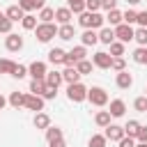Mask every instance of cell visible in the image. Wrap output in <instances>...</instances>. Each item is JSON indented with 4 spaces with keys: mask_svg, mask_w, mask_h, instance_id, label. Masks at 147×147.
I'll use <instances>...</instances> for the list:
<instances>
[{
    "mask_svg": "<svg viewBox=\"0 0 147 147\" xmlns=\"http://www.w3.org/2000/svg\"><path fill=\"white\" fill-rule=\"evenodd\" d=\"M103 21H106V18H103L99 11H87V9L78 16V23H80L85 30H96V28L103 25Z\"/></svg>",
    "mask_w": 147,
    "mask_h": 147,
    "instance_id": "6da1fadb",
    "label": "cell"
},
{
    "mask_svg": "<svg viewBox=\"0 0 147 147\" xmlns=\"http://www.w3.org/2000/svg\"><path fill=\"white\" fill-rule=\"evenodd\" d=\"M34 34H37V39H39L41 44H46V41H51L53 37H57V28H55L53 23H39V25L34 28Z\"/></svg>",
    "mask_w": 147,
    "mask_h": 147,
    "instance_id": "7a4b0ae2",
    "label": "cell"
},
{
    "mask_svg": "<svg viewBox=\"0 0 147 147\" xmlns=\"http://www.w3.org/2000/svg\"><path fill=\"white\" fill-rule=\"evenodd\" d=\"M67 96H69V101H74V103H80V101H85L87 99V87L78 80V83H71L69 87H67Z\"/></svg>",
    "mask_w": 147,
    "mask_h": 147,
    "instance_id": "3957f363",
    "label": "cell"
},
{
    "mask_svg": "<svg viewBox=\"0 0 147 147\" xmlns=\"http://www.w3.org/2000/svg\"><path fill=\"white\" fill-rule=\"evenodd\" d=\"M87 101L92 103V106H106L108 103V92L103 90V87H90L87 90Z\"/></svg>",
    "mask_w": 147,
    "mask_h": 147,
    "instance_id": "277c9868",
    "label": "cell"
},
{
    "mask_svg": "<svg viewBox=\"0 0 147 147\" xmlns=\"http://www.w3.org/2000/svg\"><path fill=\"white\" fill-rule=\"evenodd\" d=\"M85 46H76V48H71L69 53H67V60H64V64L67 67H76L80 60H85Z\"/></svg>",
    "mask_w": 147,
    "mask_h": 147,
    "instance_id": "5b68a950",
    "label": "cell"
},
{
    "mask_svg": "<svg viewBox=\"0 0 147 147\" xmlns=\"http://www.w3.org/2000/svg\"><path fill=\"white\" fill-rule=\"evenodd\" d=\"M115 37L126 44V41H131V39L136 37V30H133L131 25H126V23H119V25H115Z\"/></svg>",
    "mask_w": 147,
    "mask_h": 147,
    "instance_id": "8992f818",
    "label": "cell"
},
{
    "mask_svg": "<svg viewBox=\"0 0 147 147\" xmlns=\"http://www.w3.org/2000/svg\"><path fill=\"white\" fill-rule=\"evenodd\" d=\"M92 64L99 67V69H110V64H113V55L106 53V51H99V53L92 55Z\"/></svg>",
    "mask_w": 147,
    "mask_h": 147,
    "instance_id": "52a82bcc",
    "label": "cell"
},
{
    "mask_svg": "<svg viewBox=\"0 0 147 147\" xmlns=\"http://www.w3.org/2000/svg\"><path fill=\"white\" fill-rule=\"evenodd\" d=\"M23 108H28V110H34V113H39V110H44V96H39V94H25V106Z\"/></svg>",
    "mask_w": 147,
    "mask_h": 147,
    "instance_id": "ba28073f",
    "label": "cell"
},
{
    "mask_svg": "<svg viewBox=\"0 0 147 147\" xmlns=\"http://www.w3.org/2000/svg\"><path fill=\"white\" fill-rule=\"evenodd\" d=\"M110 142H119L126 133H124V126H119V124H108L106 126V133H103Z\"/></svg>",
    "mask_w": 147,
    "mask_h": 147,
    "instance_id": "9c48e42d",
    "label": "cell"
},
{
    "mask_svg": "<svg viewBox=\"0 0 147 147\" xmlns=\"http://www.w3.org/2000/svg\"><path fill=\"white\" fill-rule=\"evenodd\" d=\"M5 46H7V51L16 53V51H21V48H23V37H18V34L9 32V34H7V39H5Z\"/></svg>",
    "mask_w": 147,
    "mask_h": 147,
    "instance_id": "30bf717a",
    "label": "cell"
},
{
    "mask_svg": "<svg viewBox=\"0 0 147 147\" xmlns=\"http://www.w3.org/2000/svg\"><path fill=\"white\" fill-rule=\"evenodd\" d=\"M28 74H30L32 78H46V74H48V71H46V64H44V62L34 60V62L28 67Z\"/></svg>",
    "mask_w": 147,
    "mask_h": 147,
    "instance_id": "8fae6325",
    "label": "cell"
},
{
    "mask_svg": "<svg viewBox=\"0 0 147 147\" xmlns=\"http://www.w3.org/2000/svg\"><path fill=\"white\" fill-rule=\"evenodd\" d=\"M115 83H117V87H119V90H129V87L133 85V76H131L126 69H124V71H117Z\"/></svg>",
    "mask_w": 147,
    "mask_h": 147,
    "instance_id": "7c38bea8",
    "label": "cell"
},
{
    "mask_svg": "<svg viewBox=\"0 0 147 147\" xmlns=\"http://www.w3.org/2000/svg\"><path fill=\"white\" fill-rule=\"evenodd\" d=\"M62 80H64L67 85H71V83H78V80H80V71H78L76 67H67V69L62 71Z\"/></svg>",
    "mask_w": 147,
    "mask_h": 147,
    "instance_id": "4fadbf2b",
    "label": "cell"
},
{
    "mask_svg": "<svg viewBox=\"0 0 147 147\" xmlns=\"http://www.w3.org/2000/svg\"><path fill=\"white\" fill-rule=\"evenodd\" d=\"M64 60H67V53L62 48H51L48 51V62L51 64H64Z\"/></svg>",
    "mask_w": 147,
    "mask_h": 147,
    "instance_id": "5bb4252c",
    "label": "cell"
},
{
    "mask_svg": "<svg viewBox=\"0 0 147 147\" xmlns=\"http://www.w3.org/2000/svg\"><path fill=\"white\" fill-rule=\"evenodd\" d=\"M71 16H74V11H71L69 7H60V9H55V21H57L60 25L69 23V21H71Z\"/></svg>",
    "mask_w": 147,
    "mask_h": 147,
    "instance_id": "9a60e30c",
    "label": "cell"
},
{
    "mask_svg": "<svg viewBox=\"0 0 147 147\" xmlns=\"http://www.w3.org/2000/svg\"><path fill=\"white\" fill-rule=\"evenodd\" d=\"M57 37H60V39H64V41L74 39V37H76V30H74V25H71V23H64V25H60V28H57Z\"/></svg>",
    "mask_w": 147,
    "mask_h": 147,
    "instance_id": "2e32d148",
    "label": "cell"
},
{
    "mask_svg": "<svg viewBox=\"0 0 147 147\" xmlns=\"http://www.w3.org/2000/svg\"><path fill=\"white\" fill-rule=\"evenodd\" d=\"M46 87H48V85H46V78H32V80H30V92H32V94H39V96H41V94L46 92Z\"/></svg>",
    "mask_w": 147,
    "mask_h": 147,
    "instance_id": "e0dca14e",
    "label": "cell"
},
{
    "mask_svg": "<svg viewBox=\"0 0 147 147\" xmlns=\"http://www.w3.org/2000/svg\"><path fill=\"white\" fill-rule=\"evenodd\" d=\"M108 110H110V115H113V117H122V115H124V110H126V103H124L122 99H113Z\"/></svg>",
    "mask_w": 147,
    "mask_h": 147,
    "instance_id": "ac0fdd59",
    "label": "cell"
},
{
    "mask_svg": "<svg viewBox=\"0 0 147 147\" xmlns=\"http://www.w3.org/2000/svg\"><path fill=\"white\" fill-rule=\"evenodd\" d=\"M7 101H9L11 108H23V106H25V94H23V92H11Z\"/></svg>",
    "mask_w": 147,
    "mask_h": 147,
    "instance_id": "d6986e66",
    "label": "cell"
},
{
    "mask_svg": "<svg viewBox=\"0 0 147 147\" xmlns=\"http://www.w3.org/2000/svg\"><path fill=\"white\" fill-rule=\"evenodd\" d=\"M110 110H99L96 115H94V122H96V126H101V129H106L108 124H110Z\"/></svg>",
    "mask_w": 147,
    "mask_h": 147,
    "instance_id": "ffe728a7",
    "label": "cell"
},
{
    "mask_svg": "<svg viewBox=\"0 0 147 147\" xmlns=\"http://www.w3.org/2000/svg\"><path fill=\"white\" fill-rule=\"evenodd\" d=\"M80 41H83V46H94V44L99 41V34H96L94 30H85V32L80 34Z\"/></svg>",
    "mask_w": 147,
    "mask_h": 147,
    "instance_id": "44dd1931",
    "label": "cell"
},
{
    "mask_svg": "<svg viewBox=\"0 0 147 147\" xmlns=\"http://www.w3.org/2000/svg\"><path fill=\"white\" fill-rule=\"evenodd\" d=\"M99 41L106 44V46H110V44L115 41V30H113V28H103V30L99 32Z\"/></svg>",
    "mask_w": 147,
    "mask_h": 147,
    "instance_id": "7402d4cb",
    "label": "cell"
},
{
    "mask_svg": "<svg viewBox=\"0 0 147 147\" xmlns=\"http://www.w3.org/2000/svg\"><path fill=\"white\" fill-rule=\"evenodd\" d=\"M34 126H37V129H44V131H46V129L51 126V117H48L46 113H41V110H39V113L34 115Z\"/></svg>",
    "mask_w": 147,
    "mask_h": 147,
    "instance_id": "603a6c76",
    "label": "cell"
},
{
    "mask_svg": "<svg viewBox=\"0 0 147 147\" xmlns=\"http://www.w3.org/2000/svg\"><path fill=\"white\" fill-rule=\"evenodd\" d=\"M60 83H62V74L60 71H48L46 74V85L48 87H60Z\"/></svg>",
    "mask_w": 147,
    "mask_h": 147,
    "instance_id": "cb8c5ba5",
    "label": "cell"
},
{
    "mask_svg": "<svg viewBox=\"0 0 147 147\" xmlns=\"http://www.w3.org/2000/svg\"><path fill=\"white\" fill-rule=\"evenodd\" d=\"M140 126H142V124H140L138 119H129V122L124 124V133H126V136H131V138H136V136H138V129H140Z\"/></svg>",
    "mask_w": 147,
    "mask_h": 147,
    "instance_id": "d4e9b609",
    "label": "cell"
},
{
    "mask_svg": "<svg viewBox=\"0 0 147 147\" xmlns=\"http://www.w3.org/2000/svg\"><path fill=\"white\" fill-rule=\"evenodd\" d=\"M23 16H25V11H23L18 5H11V7L7 9V18H11V21H23Z\"/></svg>",
    "mask_w": 147,
    "mask_h": 147,
    "instance_id": "484cf974",
    "label": "cell"
},
{
    "mask_svg": "<svg viewBox=\"0 0 147 147\" xmlns=\"http://www.w3.org/2000/svg\"><path fill=\"white\" fill-rule=\"evenodd\" d=\"M106 21H110V25H119V23H124V14L119 9H110L108 16H106Z\"/></svg>",
    "mask_w": 147,
    "mask_h": 147,
    "instance_id": "4316f807",
    "label": "cell"
},
{
    "mask_svg": "<svg viewBox=\"0 0 147 147\" xmlns=\"http://www.w3.org/2000/svg\"><path fill=\"white\" fill-rule=\"evenodd\" d=\"M133 62L136 64H147V46H140L133 51Z\"/></svg>",
    "mask_w": 147,
    "mask_h": 147,
    "instance_id": "83f0119b",
    "label": "cell"
},
{
    "mask_svg": "<svg viewBox=\"0 0 147 147\" xmlns=\"http://www.w3.org/2000/svg\"><path fill=\"white\" fill-rule=\"evenodd\" d=\"M57 138H64V136H62V129H60V126H48V129H46V140L53 142V140H57Z\"/></svg>",
    "mask_w": 147,
    "mask_h": 147,
    "instance_id": "f1b7e54d",
    "label": "cell"
},
{
    "mask_svg": "<svg viewBox=\"0 0 147 147\" xmlns=\"http://www.w3.org/2000/svg\"><path fill=\"white\" fill-rule=\"evenodd\" d=\"M90 147H106L108 145V138L106 136H101V133H94L92 138H90V142H87Z\"/></svg>",
    "mask_w": 147,
    "mask_h": 147,
    "instance_id": "f546056e",
    "label": "cell"
},
{
    "mask_svg": "<svg viewBox=\"0 0 147 147\" xmlns=\"http://www.w3.org/2000/svg\"><path fill=\"white\" fill-rule=\"evenodd\" d=\"M67 7L74 14H83L85 11V0H67Z\"/></svg>",
    "mask_w": 147,
    "mask_h": 147,
    "instance_id": "4dcf8cb0",
    "label": "cell"
},
{
    "mask_svg": "<svg viewBox=\"0 0 147 147\" xmlns=\"http://www.w3.org/2000/svg\"><path fill=\"white\" fill-rule=\"evenodd\" d=\"M39 18H41V23H51V21L55 18V9H51V7L39 9Z\"/></svg>",
    "mask_w": 147,
    "mask_h": 147,
    "instance_id": "1f68e13d",
    "label": "cell"
},
{
    "mask_svg": "<svg viewBox=\"0 0 147 147\" xmlns=\"http://www.w3.org/2000/svg\"><path fill=\"white\" fill-rule=\"evenodd\" d=\"M11 18H7V14H0V32L2 34H9L11 32Z\"/></svg>",
    "mask_w": 147,
    "mask_h": 147,
    "instance_id": "d6a6232c",
    "label": "cell"
},
{
    "mask_svg": "<svg viewBox=\"0 0 147 147\" xmlns=\"http://www.w3.org/2000/svg\"><path fill=\"white\" fill-rule=\"evenodd\" d=\"M21 25H23L25 30H34L39 23H37V18H34L32 14H25V16H23V21H21Z\"/></svg>",
    "mask_w": 147,
    "mask_h": 147,
    "instance_id": "836d02e7",
    "label": "cell"
},
{
    "mask_svg": "<svg viewBox=\"0 0 147 147\" xmlns=\"http://www.w3.org/2000/svg\"><path fill=\"white\" fill-rule=\"evenodd\" d=\"M110 55L113 57H122L124 55V41H113L110 44Z\"/></svg>",
    "mask_w": 147,
    "mask_h": 147,
    "instance_id": "e575fe53",
    "label": "cell"
},
{
    "mask_svg": "<svg viewBox=\"0 0 147 147\" xmlns=\"http://www.w3.org/2000/svg\"><path fill=\"white\" fill-rule=\"evenodd\" d=\"M92 67H94V64H92L90 60H80V62L76 64V69L80 71V76H85V74H92Z\"/></svg>",
    "mask_w": 147,
    "mask_h": 147,
    "instance_id": "d590c367",
    "label": "cell"
},
{
    "mask_svg": "<svg viewBox=\"0 0 147 147\" xmlns=\"http://www.w3.org/2000/svg\"><path fill=\"white\" fill-rule=\"evenodd\" d=\"M140 46H147V28H138L136 30V37H133Z\"/></svg>",
    "mask_w": 147,
    "mask_h": 147,
    "instance_id": "8d00e7d4",
    "label": "cell"
},
{
    "mask_svg": "<svg viewBox=\"0 0 147 147\" xmlns=\"http://www.w3.org/2000/svg\"><path fill=\"white\" fill-rule=\"evenodd\" d=\"M133 108H136L138 113H147V96H138V99L133 101Z\"/></svg>",
    "mask_w": 147,
    "mask_h": 147,
    "instance_id": "74e56055",
    "label": "cell"
},
{
    "mask_svg": "<svg viewBox=\"0 0 147 147\" xmlns=\"http://www.w3.org/2000/svg\"><path fill=\"white\" fill-rule=\"evenodd\" d=\"M136 21H138V11H136V9H126V11H124V23L131 25V23H136Z\"/></svg>",
    "mask_w": 147,
    "mask_h": 147,
    "instance_id": "f35d334b",
    "label": "cell"
},
{
    "mask_svg": "<svg viewBox=\"0 0 147 147\" xmlns=\"http://www.w3.org/2000/svg\"><path fill=\"white\" fill-rule=\"evenodd\" d=\"M14 67H16V64H14L11 60H0V74H11Z\"/></svg>",
    "mask_w": 147,
    "mask_h": 147,
    "instance_id": "ab89813d",
    "label": "cell"
},
{
    "mask_svg": "<svg viewBox=\"0 0 147 147\" xmlns=\"http://www.w3.org/2000/svg\"><path fill=\"white\" fill-rule=\"evenodd\" d=\"M11 76H14V78H25V76H28V67L16 64V67H14V71H11Z\"/></svg>",
    "mask_w": 147,
    "mask_h": 147,
    "instance_id": "60d3db41",
    "label": "cell"
},
{
    "mask_svg": "<svg viewBox=\"0 0 147 147\" xmlns=\"http://www.w3.org/2000/svg\"><path fill=\"white\" fill-rule=\"evenodd\" d=\"M110 69H115V71H124V69H126V62H124L122 57H113V64H110Z\"/></svg>",
    "mask_w": 147,
    "mask_h": 147,
    "instance_id": "b9f144b4",
    "label": "cell"
},
{
    "mask_svg": "<svg viewBox=\"0 0 147 147\" xmlns=\"http://www.w3.org/2000/svg\"><path fill=\"white\" fill-rule=\"evenodd\" d=\"M85 9L87 11H99L101 9V0H85Z\"/></svg>",
    "mask_w": 147,
    "mask_h": 147,
    "instance_id": "7bdbcfd3",
    "label": "cell"
},
{
    "mask_svg": "<svg viewBox=\"0 0 147 147\" xmlns=\"http://www.w3.org/2000/svg\"><path fill=\"white\" fill-rule=\"evenodd\" d=\"M18 7H21L23 11H32V9H37V7H34V0H18Z\"/></svg>",
    "mask_w": 147,
    "mask_h": 147,
    "instance_id": "ee69618b",
    "label": "cell"
},
{
    "mask_svg": "<svg viewBox=\"0 0 147 147\" xmlns=\"http://www.w3.org/2000/svg\"><path fill=\"white\" fill-rule=\"evenodd\" d=\"M119 147H136V138H131V136H124V138L119 140Z\"/></svg>",
    "mask_w": 147,
    "mask_h": 147,
    "instance_id": "f6af8a7d",
    "label": "cell"
},
{
    "mask_svg": "<svg viewBox=\"0 0 147 147\" xmlns=\"http://www.w3.org/2000/svg\"><path fill=\"white\" fill-rule=\"evenodd\" d=\"M136 140H138V142H147V126H140V129H138Z\"/></svg>",
    "mask_w": 147,
    "mask_h": 147,
    "instance_id": "bcb514c9",
    "label": "cell"
},
{
    "mask_svg": "<svg viewBox=\"0 0 147 147\" xmlns=\"http://www.w3.org/2000/svg\"><path fill=\"white\" fill-rule=\"evenodd\" d=\"M140 28H147V9L145 11H138V21H136Z\"/></svg>",
    "mask_w": 147,
    "mask_h": 147,
    "instance_id": "7dc6e473",
    "label": "cell"
},
{
    "mask_svg": "<svg viewBox=\"0 0 147 147\" xmlns=\"http://www.w3.org/2000/svg\"><path fill=\"white\" fill-rule=\"evenodd\" d=\"M44 99H55L57 96V87H46V92L41 94Z\"/></svg>",
    "mask_w": 147,
    "mask_h": 147,
    "instance_id": "c3c4849f",
    "label": "cell"
},
{
    "mask_svg": "<svg viewBox=\"0 0 147 147\" xmlns=\"http://www.w3.org/2000/svg\"><path fill=\"white\" fill-rule=\"evenodd\" d=\"M101 7L108 9V11L110 9H117V0H101Z\"/></svg>",
    "mask_w": 147,
    "mask_h": 147,
    "instance_id": "681fc988",
    "label": "cell"
},
{
    "mask_svg": "<svg viewBox=\"0 0 147 147\" xmlns=\"http://www.w3.org/2000/svg\"><path fill=\"white\" fill-rule=\"evenodd\" d=\"M48 147H67V142H64V138H57V140L48 142Z\"/></svg>",
    "mask_w": 147,
    "mask_h": 147,
    "instance_id": "f907efd6",
    "label": "cell"
},
{
    "mask_svg": "<svg viewBox=\"0 0 147 147\" xmlns=\"http://www.w3.org/2000/svg\"><path fill=\"white\" fill-rule=\"evenodd\" d=\"M34 7H37V9H44V7H46V0H34Z\"/></svg>",
    "mask_w": 147,
    "mask_h": 147,
    "instance_id": "816d5d0a",
    "label": "cell"
},
{
    "mask_svg": "<svg viewBox=\"0 0 147 147\" xmlns=\"http://www.w3.org/2000/svg\"><path fill=\"white\" fill-rule=\"evenodd\" d=\"M5 103H9V101H7V99H5V96H2V94H0V110H2V108H5Z\"/></svg>",
    "mask_w": 147,
    "mask_h": 147,
    "instance_id": "f5cc1de1",
    "label": "cell"
},
{
    "mask_svg": "<svg viewBox=\"0 0 147 147\" xmlns=\"http://www.w3.org/2000/svg\"><path fill=\"white\" fill-rule=\"evenodd\" d=\"M126 2H129V5H138L140 0H126Z\"/></svg>",
    "mask_w": 147,
    "mask_h": 147,
    "instance_id": "db71d44e",
    "label": "cell"
},
{
    "mask_svg": "<svg viewBox=\"0 0 147 147\" xmlns=\"http://www.w3.org/2000/svg\"><path fill=\"white\" fill-rule=\"evenodd\" d=\"M136 147H147V142H136Z\"/></svg>",
    "mask_w": 147,
    "mask_h": 147,
    "instance_id": "11a10c76",
    "label": "cell"
},
{
    "mask_svg": "<svg viewBox=\"0 0 147 147\" xmlns=\"http://www.w3.org/2000/svg\"><path fill=\"white\" fill-rule=\"evenodd\" d=\"M145 96H147V90H145Z\"/></svg>",
    "mask_w": 147,
    "mask_h": 147,
    "instance_id": "9f6ffc18",
    "label": "cell"
}]
</instances>
